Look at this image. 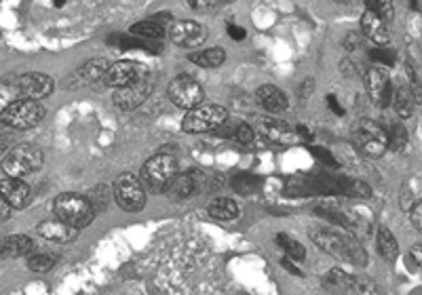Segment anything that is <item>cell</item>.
Segmentation results:
<instances>
[{
	"label": "cell",
	"instance_id": "cell-24",
	"mask_svg": "<svg viewBox=\"0 0 422 295\" xmlns=\"http://www.w3.org/2000/svg\"><path fill=\"white\" fill-rule=\"evenodd\" d=\"M393 106L397 110V114L401 118H410L414 108H416V100H414V93L410 87H399L395 93H393Z\"/></svg>",
	"mask_w": 422,
	"mask_h": 295
},
{
	"label": "cell",
	"instance_id": "cell-29",
	"mask_svg": "<svg viewBox=\"0 0 422 295\" xmlns=\"http://www.w3.org/2000/svg\"><path fill=\"white\" fill-rule=\"evenodd\" d=\"M386 139H389V148H391V150L401 152V150L408 146L410 135H408V129H406L403 124L395 122V124H391V127H389V131H386Z\"/></svg>",
	"mask_w": 422,
	"mask_h": 295
},
{
	"label": "cell",
	"instance_id": "cell-23",
	"mask_svg": "<svg viewBox=\"0 0 422 295\" xmlns=\"http://www.w3.org/2000/svg\"><path fill=\"white\" fill-rule=\"evenodd\" d=\"M196 190H199V186H196V179L192 173H178L165 192L176 200H184V198H190L192 194H196Z\"/></svg>",
	"mask_w": 422,
	"mask_h": 295
},
{
	"label": "cell",
	"instance_id": "cell-26",
	"mask_svg": "<svg viewBox=\"0 0 422 295\" xmlns=\"http://www.w3.org/2000/svg\"><path fill=\"white\" fill-rule=\"evenodd\" d=\"M376 242H378V253H380L386 262H393V259L399 255L397 238H395V235H393L391 230L380 228V230H378V238H376Z\"/></svg>",
	"mask_w": 422,
	"mask_h": 295
},
{
	"label": "cell",
	"instance_id": "cell-25",
	"mask_svg": "<svg viewBox=\"0 0 422 295\" xmlns=\"http://www.w3.org/2000/svg\"><path fill=\"white\" fill-rule=\"evenodd\" d=\"M188 59H190L194 65H201V68H220V65L226 61V51H224L222 47H211V49L192 53Z\"/></svg>",
	"mask_w": 422,
	"mask_h": 295
},
{
	"label": "cell",
	"instance_id": "cell-46",
	"mask_svg": "<svg viewBox=\"0 0 422 295\" xmlns=\"http://www.w3.org/2000/svg\"><path fill=\"white\" fill-rule=\"evenodd\" d=\"M190 6L194 9H209V6H218V2H201V0H190Z\"/></svg>",
	"mask_w": 422,
	"mask_h": 295
},
{
	"label": "cell",
	"instance_id": "cell-17",
	"mask_svg": "<svg viewBox=\"0 0 422 295\" xmlns=\"http://www.w3.org/2000/svg\"><path fill=\"white\" fill-rule=\"evenodd\" d=\"M258 131L266 141L279 144V146H292L298 139L296 131L288 122H281V120H262L258 124Z\"/></svg>",
	"mask_w": 422,
	"mask_h": 295
},
{
	"label": "cell",
	"instance_id": "cell-22",
	"mask_svg": "<svg viewBox=\"0 0 422 295\" xmlns=\"http://www.w3.org/2000/svg\"><path fill=\"white\" fill-rule=\"evenodd\" d=\"M209 215L213 220H220V222H231V220H237L239 218V205L233 200V198H226V196H218L209 203L207 207Z\"/></svg>",
	"mask_w": 422,
	"mask_h": 295
},
{
	"label": "cell",
	"instance_id": "cell-45",
	"mask_svg": "<svg viewBox=\"0 0 422 295\" xmlns=\"http://www.w3.org/2000/svg\"><path fill=\"white\" fill-rule=\"evenodd\" d=\"M228 34H231V38H235V41H243V38H245V30L239 28V26H228Z\"/></svg>",
	"mask_w": 422,
	"mask_h": 295
},
{
	"label": "cell",
	"instance_id": "cell-10",
	"mask_svg": "<svg viewBox=\"0 0 422 295\" xmlns=\"http://www.w3.org/2000/svg\"><path fill=\"white\" fill-rule=\"evenodd\" d=\"M152 89H154V80L148 74V76H144V78H139V80L122 87V89H117L112 102H115V106L119 110H122V112H131V110L139 108L150 97Z\"/></svg>",
	"mask_w": 422,
	"mask_h": 295
},
{
	"label": "cell",
	"instance_id": "cell-5",
	"mask_svg": "<svg viewBox=\"0 0 422 295\" xmlns=\"http://www.w3.org/2000/svg\"><path fill=\"white\" fill-rule=\"evenodd\" d=\"M353 144L362 150L365 156L378 159L389 150L386 129L380 127L376 120L362 118L353 124Z\"/></svg>",
	"mask_w": 422,
	"mask_h": 295
},
{
	"label": "cell",
	"instance_id": "cell-27",
	"mask_svg": "<svg viewBox=\"0 0 422 295\" xmlns=\"http://www.w3.org/2000/svg\"><path fill=\"white\" fill-rule=\"evenodd\" d=\"M131 34L137 38H146V41H159L165 36V28L152 19H146V21H137L135 26H131Z\"/></svg>",
	"mask_w": 422,
	"mask_h": 295
},
{
	"label": "cell",
	"instance_id": "cell-4",
	"mask_svg": "<svg viewBox=\"0 0 422 295\" xmlns=\"http://www.w3.org/2000/svg\"><path fill=\"white\" fill-rule=\"evenodd\" d=\"M178 176V161L172 154H154L142 167V186L154 194H161L169 188L174 177Z\"/></svg>",
	"mask_w": 422,
	"mask_h": 295
},
{
	"label": "cell",
	"instance_id": "cell-40",
	"mask_svg": "<svg viewBox=\"0 0 422 295\" xmlns=\"http://www.w3.org/2000/svg\"><path fill=\"white\" fill-rule=\"evenodd\" d=\"M416 203H418L416 194H414L410 188H406V190H403V194H401V209H403V211H410Z\"/></svg>",
	"mask_w": 422,
	"mask_h": 295
},
{
	"label": "cell",
	"instance_id": "cell-42",
	"mask_svg": "<svg viewBox=\"0 0 422 295\" xmlns=\"http://www.w3.org/2000/svg\"><path fill=\"white\" fill-rule=\"evenodd\" d=\"M359 41H362L359 34H353V32H351V34H347V38H344V47H347L349 51H353V49L359 47Z\"/></svg>",
	"mask_w": 422,
	"mask_h": 295
},
{
	"label": "cell",
	"instance_id": "cell-41",
	"mask_svg": "<svg viewBox=\"0 0 422 295\" xmlns=\"http://www.w3.org/2000/svg\"><path fill=\"white\" fill-rule=\"evenodd\" d=\"M253 186H255V179H251V177L247 179V183H245V176H239L235 179V188H237L241 194H249Z\"/></svg>",
	"mask_w": 422,
	"mask_h": 295
},
{
	"label": "cell",
	"instance_id": "cell-44",
	"mask_svg": "<svg viewBox=\"0 0 422 295\" xmlns=\"http://www.w3.org/2000/svg\"><path fill=\"white\" fill-rule=\"evenodd\" d=\"M327 104H329V108H332V112H334V114H338V117H342V114H344V108L336 102V97H334V95H327Z\"/></svg>",
	"mask_w": 422,
	"mask_h": 295
},
{
	"label": "cell",
	"instance_id": "cell-8",
	"mask_svg": "<svg viewBox=\"0 0 422 295\" xmlns=\"http://www.w3.org/2000/svg\"><path fill=\"white\" fill-rule=\"evenodd\" d=\"M43 118H45V106L41 102H32V100H17L0 114V120L4 122V127H13L17 131L32 129Z\"/></svg>",
	"mask_w": 422,
	"mask_h": 295
},
{
	"label": "cell",
	"instance_id": "cell-6",
	"mask_svg": "<svg viewBox=\"0 0 422 295\" xmlns=\"http://www.w3.org/2000/svg\"><path fill=\"white\" fill-rule=\"evenodd\" d=\"M228 120V110L216 104H201L186 112L181 118V131L186 133H207L218 131Z\"/></svg>",
	"mask_w": 422,
	"mask_h": 295
},
{
	"label": "cell",
	"instance_id": "cell-14",
	"mask_svg": "<svg viewBox=\"0 0 422 295\" xmlns=\"http://www.w3.org/2000/svg\"><path fill=\"white\" fill-rule=\"evenodd\" d=\"M169 36L178 47H201L207 41V28L201 26L199 21L184 19L172 26Z\"/></svg>",
	"mask_w": 422,
	"mask_h": 295
},
{
	"label": "cell",
	"instance_id": "cell-39",
	"mask_svg": "<svg viewBox=\"0 0 422 295\" xmlns=\"http://www.w3.org/2000/svg\"><path fill=\"white\" fill-rule=\"evenodd\" d=\"M410 220H412V226H414V230H422V203L418 200L410 211Z\"/></svg>",
	"mask_w": 422,
	"mask_h": 295
},
{
	"label": "cell",
	"instance_id": "cell-7",
	"mask_svg": "<svg viewBox=\"0 0 422 295\" xmlns=\"http://www.w3.org/2000/svg\"><path fill=\"white\" fill-rule=\"evenodd\" d=\"M112 196H115L117 205L127 213H137L146 205V190H144L139 177H135L133 173H122L117 177Z\"/></svg>",
	"mask_w": 422,
	"mask_h": 295
},
{
	"label": "cell",
	"instance_id": "cell-16",
	"mask_svg": "<svg viewBox=\"0 0 422 295\" xmlns=\"http://www.w3.org/2000/svg\"><path fill=\"white\" fill-rule=\"evenodd\" d=\"M0 196L9 203L11 209H23L30 203L32 192L23 179L4 177V179H0Z\"/></svg>",
	"mask_w": 422,
	"mask_h": 295
},
{
	"label": "cell",
	"instance_id": "cell-37",
	"mask_svg": "<svg viewBox=\"0 0 422 295\" xmlns=\"http://www.w3.org/2000/svg\"><path fill=\"white\" fill-rule=\"evenodd\" d=\"M233 139L239 141V144H251L253 141V131L249 124H237L235 131H233Z\"/></svg>",
	"mask_w": 422,
	"mask_h": 295
},
{
	"label": "cell",
	"instance_id": "cell-30",
	"mask_svg": "<svg viewBox=\"0 0 422 295\" xmlns=\"http://www.w3.org/2000/svg\"><path fill=\"white\" fill-rule=\"evenodd\" d=\"M277 242H279V247L288 253V257H292V259H296V262H302V259L306 257L304 245H300L296 238H292L290 235H277Z\"/></svg>",
	"mask_w": 422,
	"mask_h": 295
},
{
	"label": "cell",
	"instance_id": "cell-31",
	"mask_svg": "<svg viewBox=\"0 0 422 295\" xmlns=\"http://www.w3.org/2000/svg\"><path fill=\"white\" fill-rule=\"evenodd\" d=\"M17 100H21V97H19V89H17L15 80H13V78L0 80V114H2L11 104H15Z\"/></svg>",
	"mask_w": 422,
	"mask_h": 295
},
{
	"label": "cell",
	"instance_id": "cell-15",
	"mask_svg": "<svg viewBox=\"0 0 422 295\" xmlns=\"http://www.w3.org/2000/svg\"><path fill=\"white\" fill-rule=\"evenodd\" d=\"M106 70H108V65H106L104 59H89V61H85L83 65H78V68L70 74L68 87H70V89H80V87L93 85V82H97V80L104 78Z\"/></svg>",
	"mask_w": 422,
	"mask_h": 295
},
{
	"label": "cell",
	"instance_id": "cell-13",
	"mask_svg": "<svg viewBox=\"0 0 422 295\" xmlns=\"http://www.w3.org/2000/svg\"><path fill=\"white\" fill-rule=\"evenodd\" d=\"M148 76V70L146 65L137 63V61H117L112 65H108L106 74H104V80L108 87L112 89H122L139 78Z\"/></svg>",
	"mask_w": 422,
	"mask_h": 295
},
{
	"label": "cell",
	"instance_id": "cell-18",
	"mask_svg": "<svg viewBox=\"0 0 422 295\" xmlns=\"http://www.w3.org/2000/svg\"><path fill=\"white\" fill-rule=\"evenodd\" d=\"M362 32L365 34L367 41H371L376 47H386L391 41V32H389V23H384L378 15H374L371 11H365L362 15Z\"/></svg>",
	"mask_w": 422,
	"mask_h": 295
},
{
	"label": "cell",
	"instance_id": "cell-35",
	"mask_svg": "<svg viewBox=\"0 0 422 295\" xmlns=\"http://www.w3.org/2000/svg\"><path fill=\"white\" fill-rule=\"evenodd\" d=\"M369 58L378 61V63H382V65H393L395 63V53L389 51V47H374L369 51Z\"/></svg>",
	"mask_w": 422,
	"mask_h": 295
},
{
	"label": "cell",
	"instance_id": "cell-2",
	"mask_svg": "<svg viewBox=\"0 0 422 295\" xmlns=\"http://www.w3.org/2000/svg\"><path fill=\"white\" fill-rule=\"evenodd\" d=\"M53 213H56V218L60 222L76 228V230L87 228L93 222V218H95V209L91 207L89 198L80 196L76 192H63V194H60L53 200Z\"/></svg>",
	"mask_w": 422,
	"mask_h": 295
},
{
	"label": "cell",
	"instance_id": "cell-32",
	"mask_svg": "<svg viewBox=\"0 0 422 295\" xmlns=\"http://www.w3.org/2000/svg\"><path fill=\"white\" fill-rule=\"evenodd\" d=\"M365 6H367V11H371L374 15H378L384 23L393 21V17H395L393 2H389V0H367Z\"/></svg>",
	"mask_w": 422,
	"mask_h": 295
},
{
	"label": "cell",
	"instance_id": "cell-20",
	"mask_svg": "<svg viewBox=\"0 0 422 295\" xmlns=\"http://www.w3.org/2000/svg\"><path fill=\"white\" fill-rule=\"evenodd\" d=\"M36 232L43 236V238H47V240H51V242H60V245H68V242H72V240L78 236V230H76V228L63 224L58 218H53V220H43V222L38 224Z\"/></svg>",
	"mask_w": 422,
	"mask_h": 295
},
{
	"label": "cell",
	"instance_id": "cell-21",
	"mask_svg": "<svg viewBox=\"0 0 422 295\" xmlns=\"http://www.w3.org/2000/svg\"><path fill=\"white\" fill-rule=\"evenodd\" d=\"M255 102H258L260 108H264L268 112H283L290 106L288 95L279 87H275V85H262L255 91Z\"/></svg>",
	"mask_w": 422,
	"mask_h": 295
},
{
	"label": "cell",
	"instance_id": "cell-33",
	"mask_svg": "<svg viewBox=\"0 0 422 295\" xmlns=\"http://www.w3.org/2000/svg\"><path fill=\"white\" fill-rule=\"evenodd\" d=\"M53 266H56V257H51V255H45V253L28 255V268H30L32 272L45 274V272H49Z\"/></svg>",
	"mask_w": 422,
	"mask_h": 295
},
{
	"label": "cell",
	"instance_id": "cell-38",
	"mask_svg": "<svg viewBox=\"0 0 422 295\" xmlns=\"http://www.w3.org/2000/svg\"><path fill=\"white\" fill-rule=\"evenodd\" d=\"M421 264H422V247L421 245H414V247L410 249V253H408V268H410L412 272H418V270H421Z\"/></svg>",
	"mask_w": 422,
	"mask_h": 295
},
{
	"label": "cell",
	"instance_id": "cell-43",
	"mask_svg": "<svg viewBox=\"0 0 422 295\" xmlns=\"http://www.w3.org/2000/svg\"><path fill=\"white\" fill-rule=\"evenodd\" d=\"M11 207H9V203L0 196V222H6L9 218H11Z\"/></svg>",
	"mask_w": 422,
	"mask_h": 295
},
{
	"label": "cell",
	"instance_id": "cell-1",
	"mask_svg": "<svg viewBox=\"0 0 422 295\" xmlns=\"http://www.w3.org/2000/svg\"><path fill=\"white\" fill-rule=\"evenodd\" d=\"M310 238L321 251L329 253L332 257H338L342 262H351L357 266H365V262H367L363 247L353 236L338 235L332 230H317V232H310Z\"/></svg>",
	"mask_w": 422,
	"mask_h": 295
},
{
	"label": "cell",
	"instance_id": "cell-28",
	"mask_svg": "<svg viewBox=\"0 0 422 295\" xmlns=\"http://www.w3.org/2000/svg\"><path fill=\"white\" fill-rule=\"evenodd\" d=\"M353 279H355V277L347 274L344 270H340V268H334V270H329V272L325 274V279H323V285H325V287H329V289L351 291V287H353Z\"/></svg>",
	"mask_w": 422,
	"mask_h": 295
},
{
	"label": "cell",
	"instance_id": "cell-3",
	"mask_svg": "<svg viewBox=\"0 0 422 295\" xmlns=\"http://www.w3.org/2000/svg\"><path fill=\"white\" fill-rule=\"evenodd\" d=\"M43 167V152L34 144H17L13 146L0 161V169L6 177H21L30 176Z\"/></svg>",
	"mask_w": 422,
	"mask_h": 295
},
{
	"label": "cell",
	"instance_id": "cell-36",
	"mask_svg": "<svg viewBox=\"0 0 422 295\" xmlns=\"http://www.w3.org/2000/svg\"><path fill=\"white\" fill-rule=\"evenodd\" d=\"M344 194L357 196V198H367V196H371V190H369L367 183H363V181H349V183L344 186Z\"/></svg>",
	"mask_w": 422,
	"mask_h": 295
},
{
	"label": "cell",
	"instance_id": "cell-11",
	"mask_svg": "<svg viewBox=\"0 0 422 295\" xmlns=\"http://www.w3.org/2000/svg\"><path fill=\"white\" fill-rule=\"evenodd\" d=\"M17 89H19V97L21 100H32V102H41L45 97H49L56 89V82L49 74L43 72H30V74H21L17 78H13Z\"/></svg>",
	"mask_w": 422,
	"mask_h": 295
},
{
	"label": "cell",
	"instance_id": "cell-49",
	"mask_svg": "<svg viewBox=\"0 0 422 295\" xmlns=\"http://www.w3.org/2000/svg\"><path fill=\"white\" fill-rule=\"evenodd\" d=\"M0 148H2V146H0Z\"/></svg>",
	"mask_w": 422,
	"mask_h": 295
},
{
	"label": "cell",
	"instance_id": "cell-9",
	"mask_svg": "<svg viewBox=\"0 0 422 295\" xmlns=\"http://www.w3.org/2000/svg\"><path fill=\"white\" fill-rule=\"evenodd\" d=\"M167 93H169L172 102L176 106L184 108V110H192V108H196V106H201L205 102V89H203V85L196 82L190 76H176L169 82Z\"/></svg>",
	"mask_w": 422,
	"mask_h": 295
},
{
	"label": "cell",
	"instance_id": "cell-48",
	"mask_svg": "<svg viewBox=\"0 0 422 295\" xmlns=\"http://www.w3.org/2000/svg\"><path fill=\"white\" fill-rule=\"evenodd\" d=\"M2 133H4V122L0 120V137H2Z\"/></svg>",
	"mask_w": 422,
	"mask_h": 295
},
{
	"label": "cell",
	"instance_id": "cell-34",
	"mask_svg": "<svg viewBox=\"0 0 422 295\" xmlns=\"http://www.w3.org/2000/svg\"><path fill=\"white\" fill-rule=\"evenodd\" d=\"M351 291H355L357 295H378V285L367 277H355Z\"/></svg>",
	"mask_w": 422,
	"mask_h": 295
},
{
	"label": "cell",
	"instance_id": "cell-19",
	"mask_svg": "<svg viewBox=\"0 0 422 295\" xmlns=\"http://www.w3.org/2000/svg\"><path fill=\"white\" fill-rule=\"evenodd\" d=\"M34 251L32 238L26 235H9L0 238V262L13 257H28Z\"/></svg>",
	"mask_w": 422,
	"mask_h": 295
},
{
	"label": "cell",
	"instance_id": "cell-47",
	"mask_svg": "<svg viewBox=\"0 0 422 295\" xmlns=\"http://www.w3.org/2000/svg\"><path fill=\"white\" fill-rule=\"evenodd\" d=\"M281 264H283V268H285V270H290V272H294V274H298V277H300V270H298V268H296L288 257H283V259H281Z\"/></svg>",
	"mask_w": 422,
	"mask_h": 295
},
{
	"label": "cell",
	"instance_id": "cell-12",
	"mask_svg": "<svg viewBox=\"0 0 422 295\" xmlns=\"http://www.w3.org/2000/svg\"><path fill=\"white\" fill-rule=\"evenodd\" d=\"M363 80H365V89H367L369 100L378 108H386L393 100V85H391V78H389L386 70L374 65L365 72Z\"/></svg>",
	"mask_w": 422,
	"mask_h": 295
}]
</instances>
